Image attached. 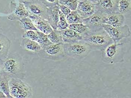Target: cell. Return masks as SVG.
Here are the masks:
<instances>
[{
	"label": "cell",
	"mask_w": 131,
	"mask_h": 98,
	"mask_svg": "<svg viewBox=\"0 0 131 98\" xmlns=\"http://www.w3.org/2000/svg\"><path fill=\"white\" fill-rule=\"evenodd\" d=\"M126 50L124 43L113 41L102 51L103 61L111 64L123 62Z\"/></svg>",
	"instance_id": "cell-1"
},
{
	"label": "cell",
	"mask_w": 131,
	"mask_h": 98,
	"mask_svg": "<svg viewBox=\"0 0 131 98\" xmlns=\"http://www.w3.org/2000/svg\"><path fill=\"white\" fill-rule=\"evenodd\" d=\"M82 40L89 44L91 50L101 51L113 42L103 29L94 32L91 31L87 35L82 37Z\"/></svg>",
	"instance_id": "cell-2"
},
{
	"label": "cell",
	"mask_w": 131,
	"mask_h": 98,
	"mask_svg": "<svg viewBox=\"0 0 131 98\" xmlns=\"http://www.w3.org/2000/svg\"><path fill=\"white\" fill-rule=\"evenodd\" d=\"M2 71L10 78H21L23 77V67L21 58L17 54H14L7 58L1 65Z\"/></svg>",
	"instance_id": "cell-3"
},
{
	"label": "cell",
	"mask_w": 131,
	"mask_h": 98,
	"mask_svg": "<svg viewBox=\"0 0 131 98\" xmlns=\"http://www.w3.org/2000/svg\"><path fill=\"white\" fill-rule=\"evenodd\" d=\"M64 47L66 57L77 60L85 58L91 50L90 46L82 40L71 43H64Z\"/></svg>",
	"instance_id": "cell-4"
},
{
	"label": "cell",
	"mask_w": 131,
	"mask_h": 98,
	"mask_svg": "<svg viewBox=\"0 0 131 98\" xmlns=\"http://www.w3.org/2000/svg\"><path fill=\"white\" fill-rule=\"evenodd\" d=\"M9 87L10 95L12 98H29L32 96L31 87L20 78H10Z\"/></svg>",
	"instance_id": "cell-5"
},
{
	"label": "cell",
	"mask_w": 131,
	"mask_h": 98,
	"mask_svg": "<svg viewBox=\"0 0 131 98\" xmlns=\"http://www.w3.org/2000/svg\"><path fill=\"white\" fill-rule=\"evenodd\" d=\"M38 53L39 57L41 58L52 61L61 60L66 57L64 43H52L42 49Z\"/></svg>",
	"instance_id": "cell-6"
},
{
	"label": "cell",
	"mask_w": 131,
	"mask_h": 98,
	"mask_svg": "<svg viewBox=\"0 0 131 98\" xmlns=\"http://www.w3.org/2000/svg\"><path fill=\"white\" fill-rule=\"evenodd\" d=\"M103 29L114 42L121 41L131 35V31L127 25L114 27L109 25L104 24Z\"/></svg>",
	"instance_id": "cell-7"
},
{
	"label": "cell",
	"mask_w": 131,
	"mask_h": 98,
	"mask_svg": "<svg viewBox=\"0 0 131 98\" xmlns=\"http://www.w3.org/2000/svg\"><path fill=\"white\" fill-rule=\"evenodd\" d=\"M29 16H37L47 20L48 8L38 0H27L22 2Z\"/></svg>",
	"instance_id": "cell-8"
},
{
	"label": "cell",
	"mask_w": 131,
	"mask_h": 98,
	"mask_svg": "<svg viewBox=\"0 0 131 98\" xmlns=\"http://www.w3.org/2000/svg\"><path fill=\"white\" fill-rule=\"evenodd\" d=\"M103 13L100 12H95L92 16L85 19H82V23L86 25L91 32H94L103 29L102 19Z\"/></svg>",
	"instance_id": "cell-9"
},
{
	"label": "cell",
	"mask_w": 131,
	"mask_h": 98,
	"mask_svg": "<svg viewBox=\"0 0 131 98\" xmlns=\"http://www.w3.org/2000/svg\"><path fill=\"white\" fill-rule=\"evenodd\" d=\"M119 0H101L95 5L96 12L103 13L118 12V4Z\"/></svg>",
	"instance_id": "cell-10"
},
{
	"label": "cell",
	"mask_w": 131,
	"mask_h": 98,
	"mask_svg": "<svg viewBox=\"0 0 131 98\" xmlns=\"http://www.w3.org/2000/svg\"><path fill=\"white\" fill-rule=\"evenodd\" d=\"M125 21L124 15L119 12L103 13L102 22L104 24L109 25L114 27L123 25Z\"/></svg>",
	"instance_id": "cell-11"
},
{
	"label": "cell",
	"mask_w": 131,
	"mask_h": 98,
	"mask_svg": "<svg viewBox=\"0 0 131 98\" xmlns=\"http://www.w3.org/2000/svg\"><path fill=\"white\" fill-rule=\"evenodd\" d=\"M76 10L82 19H85L96 12L95 5L88 0L79 2Z\"/></svg>",
	"instance_id": "cell-12"
},
{
	"label": "cell",
	"mask_w": 131,
	"mask_h": 98,
	"mask_svg": "<svg viewBox=\"0 0 131 98\" xmlns=\"http://www.w3.org/2000/svg\"><path fill=\"white\" fill-rule=\"evenodd\" d=\"M29 17L38 31L48 35L54 30L47 20L36 16H29Z\"/></svg>",
	"instance_id": "cell-13"
},
{
	"label": "cell",
	"mask_w": 131,
	"mask_h": 98,
	"mask_svg": "<svg viewBox=\"0 0 131 98\" xmlns=\"http://www.w3.org/2000/svg\"><path fill=\"white\" fill-rule=\"evenodd\" d=\"M14 9L12 13L8 17L10 21H18L20 19L29 16V12L22 2H19L18 4H15Z\"/></svg>",
	"instance_id": "cell-14"
},
{
	"label": "cell",
	"mask_w": 131,
	"mask_h": 98,
	"mask_svg": "<svg viewBox=\"0 0 131 98\" xmlns=\"http://www.w3.org/2000/svg\"><path fill=\"white\" fill-rule=\"evenodd\" d=\"M59 19V13L58 5L48 8L47 20L54 30H57Z\"/></svg>",
	"instance_id": "cell-15"
},
{
	"label": "cell",
	"mask_w": 131,
	"mask_h": 98,
	"mask_svg": "<svg viewBox=\"0 0 131 98\" xmlns=\"http://www.w3.org/2000/svg\"><path fill=\"white\" fill-rule=\"evenodd\" d=\"M10 45L9 38L0 34V65L8 57Z\"/></svg>",
	"instance_id": "cell-16"
},
{
	"label": "cell",
	"mask_w": 131,
	"mask_h": 98,
	"mask_svg": "<svg viewBox=\"0 0 131 98\" xmlns=\"http://www.w3.org/2000/svg\"><path fill=\"white\" fill-rule=\"evenodd\" d=\"M60 31L64 43L75 42L81 40L82 39L81 36L69 28Z\"/></svg>",
	"instance_id": "cell-17"
},
{
	"label": "cell",
	"mask_w": 131,
	"mask_h": 98,
	"mask_svg": "<svg viewBox=\"0 0 131 98\" xmlns=\"http://www.w3.org/2000/svg\"><path fill=\"white\" fill-rule=\"evenodd\" d=\"M21 46L24 49L32 52H38L42 49L37 41L26 38H23Z\"/></svg>",
	"instance_id": "cell-18"
},
{
	"label": "cell",
	"mask_w": 131,
	"mask_h": 98,
	"mask_svg": "<svg viewBox=\"0 0 131 98\" xmlns=\"http://www.w3.org/2000/svg\"><path fill=\"white\" fill-rule=\"evenodd\" d=\"M10 78L5 73L2 72L0 75V90L5 94L7 98H12L9 91V82Z\"/></svg>",
	"instance_id": "cell-19"
},
{
	"label": "cell",
	"mask_w": 131,
	"mask_h": 98,
	"mask_svg": "<svg viewBox=\"0 0 131 98\" xmlns=\"http://www.w3.org/2000/svg\"><path fill=\"white\" fill-rule=\"evenodd\" d=\"M68 28L75 31L82 37L87 35L91 32L89 28L82 23L69 24Z\"/></svg>",
	"instance_id": "cell-20"
},
{
	"label": "cell",
	"mask_w": 131,
	"mask_h": 98,
	"mask_svg": "<svg viewBox=\"0 0 131 98\" xmlns=\"http://www.w3.org/2000/svg\"><path fill=\"white\" fill-rule=\"evenodd\" d=\"M21 28L25 31L36 30L38 31L33 24L31 19L29 17L22 18L19 20Z\"/></svg>",
	"instance_id": "cell-21"
},
{
	"label": "cell",
	"mask_w": 131,
	"mask_h": 98,
	"mask_svg": "<svg viewBox=\"0 0 131 98\" xmlns=\"http://www.w3.org/2000/svg\"><path fill=\"white\" fill-rule=\"evenodd\" d=\"M131 9V0H119L118 4V12L123 15L130 12Z\"/></svg>",
	"instance_id": "cell-22"
},
{
	"label": "cell",
	"mask_w": 131,
	"mask_h": 98,
	"mask_svg": "<svg viewBox=\"0 0 131 98\" xmlns=\"http://www.w3.org/2000/svg\"><path fill=\"white\" fill-rule=\"evenodd\" d=\"M47 36L49 40L52 44L64 43L60 30H53Z\"/></svg>",
	"instance_id": "cell-23"
},
{
	"label": "cell",
	"mask_w": 131,
	"mask_h": 98,
	"mask_svg": "<svg viewBox=\"0 0 131 98\" xmlns=\"http://www.w3.org/2000/svg\"><path fill=\"white\" fill-rule=\"evenodd\" d=\"M66 18L69 25L82 23V19L77 10L71 11Z\"/></svg>",
	"instance_id": "cell-24"
},
{
	"label": "cell",
	"mask_w": 131,
	"mask_h": 98,
	"mask_svg": "<svg viewBox=\"0 0 131 98\" xmlns=\"http://www.w3.org/2000/svg\"><path fill=\"white\" fill-rule=\"evenodd\" d=\"M38 39L37 42L39 44L42 49L45 48L46 47L52 44L51 43L49 40L47 35L45 34L38 31Z\"/></svg>",
	"instance_id": "cell-25"
},
{
	"label": "cell",
	"mask_w": 131,
	"mask_h": 98,
	"mask_svg": "<svg viewBox=\"0 0 131 98\" xmlns=\"http://www.w3.org/2000/svg\"><path fill=\"white\" fill-rule=\"evenodd\" d=\"M79 2L78 0H59V4L67 6L72 11L77 10Z\"/></svg>",
	"instance_id": "cell-26"
},
{
	"label": "cell",
	"mask_w": 131,
	"mask_h": 98,
	"mask_svg": "<svg viewBox=\"0 0 131 98\" xmlns=\"http://www.w3.org/2000/svg\"><path fill=\"white\" fill-rule=\"evenodd\" d=\"M59 19L57 25V30H63L68 28L69 24L67 22L66 18L63 14L59 10Z\"/></svg>",
	"instance_id": "cell-27"
},
{
	"label": "cell",
	"mask_w": 131,
	"mask_h": 98,
	"mask_svg": "<svg viewBox=\"0 0 131 98\" xmlns=\"http://www.w3.org/2000/svg\"><path fill=\"white\" fill-rule=\"evenodd\" d=\"M23 38H26L37 41L38 39V31L27 30L25 31L22 35Z\"/></svg>",
	"instance_id": "cell-28"
},
{
	"label": "cell",
	"mask_w": 131,
	"mask_h": 98,
	"mask_svg": "<svg viewBox=\"0 0 131 98\" xmlns=\"http://www.w3.org/2000/svg\"><path fill=\"white\" fill-rule=\"evenodd\" d=\"M47 8L59 5V0H38Z\"/></svg>",
	"instance_id": "cell-29"
},
{
	"label": "cell",
	"mask_w": 131,
	"mask_h": 98,
	"mask_svg": "<svg viewBox=\"0 0 131 98\" xmlns=\"http://www.w3.org/2000/svg\"><path fill=\"white\" fill-rule=\"evenodd\" d=\"M58 8L59 10L63 14L65 17L68 16L70 13L71 12L72 10L69 8L67 6L61 5H58Z\"/></svg>",
	"instance_id": "cell-30"
},
{
	"label": "cell",
	"mask_w": 131,
	"mask_h": 98,
	"mask_svg": "<svg viewBox=\"0 0 131 98\" xmlns=\"http://www.w3.org/2000/svg\"><path fill=\"white\" fill-rule=\"evenodd\" d=\"M7 98V96L4 92L0 90V98Z\"/></svg>",
	"instance_id": "cell-31"
},
{
	"label": "cell",
	"mask_w": 131,
	"mask_h": 98,
	"mask_svg": "<svg viewBox=\"0 0 131 98\" xmlns=\"http://www.w3.org/2000/svg\"><path fill=\"white\" fill-rule=\"evenodd\" d=\"M88 1L91 2L93 4H94L96 5L97 3H98L101 0H88Z\"/></svg>",
	"instance_id": "cell-32"
},
{
	"label": "cell",
	"mask_w": 131,
	"mask_h": 98,
	"mask_svg": "<svg viewBox=\"0 0 131 98\" xmlns=\"http://www.w3.org/2000/svg\"><path fill=\"white\" fill-rule=\"evenodd\" d=\"M2 72V70L1 67V65H0V75L1 74Z\"/></svg>",
	"instance_id": "cell-33"
},
{
	"label": "cell",
	"mask_w": 131,
	"mask_h": 98,
	"mask_svg": "<svg viewBox=\"0 0 131 98\" xmlns=\"http://www.w3.org/2000/svg\"><path fill=\"white\" fill-rule=\"evenodd\" d=\"M27 1V0H19V1L20 2H22L24 1Z\"/></svg>",
	"instance_id": "cell-34"
},
{
	"label": "cell",
	"mask_w": 131,
	"mask_h": 98,
	"mask_svg": "<svg viewBox=\"0 0 131 98\" xmlns=\"http://www.w3.org/2000/svg\"><path fill=\"white\" fill-rule=\"evenodd\" d=\"M78 1L81 2V1H86V0H78Z\"/></svg>",
	"instance_id": "cell-35"
}]
</instances>
